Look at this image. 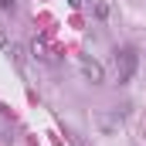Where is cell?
I'll return each instance as SVG.
<instances>
[{
    "label": "cell",
    "instance_id": "3",
    "mask_svg": "<svg viewBox=\"0 0 146 146\" xmlns=\"http://www.w3.org/2000/svg\"><path fill=\"white\" fill-rule=\"evenodd\" d=\"M0 10H14V0H0Z\"/></svg>",
    "mask_w": 146,
    "mask_h": 146
},
{
    "label": "cell",
    "instance_id": "1",
    "mask_svg": "<svg viewBox=\"0 0 146 146\" xmlns=\"http://www.w3.org/2000/svg\"><path fill=\"white\" fill-rule=\"evenodd\" d=\"M136 51L133 48H122V51H115V65H119V85L122 82H129L133 78V72H136Z\"/></svg>",
    "mask_w": 146,
    "mask_h": 146
},
{
    "label": "cell",
    "instance_id": "2",
    "mask_svg": "<svg viewBox=\"0 0 146 146\" xmlns=\"http://www.w3.org/2000/svg\"><path fill=\"white\" fill-rule=\"evenodd\" d=\"M82 72H85V78H88V82H92V85H99V82H102V65H99V61H92V58H82Z\"/></svg>",
    "mask_w": 146,
    "mask_h": 146
}]
</instances>
